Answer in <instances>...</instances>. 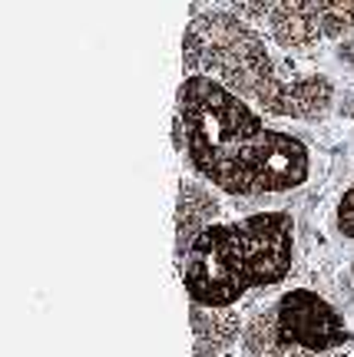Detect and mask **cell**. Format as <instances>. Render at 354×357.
Listing matches in <instances>:
<instances>
[{
	"mask_svg": "<svg viewBox=\"0 0 354 357\" xmlns=\"http://www.w3.org/2000/svg\"><path fill=\"white\" fill-rule=\"evenodd\" d=\"M265 24L281 50H315L354 33V0H275Z\"/></svg>",
	"mask_w": 354,
	"mask_h": 357,
	"instance_id": "4",
	"label": "cell"
},
{
	"mask_svg": "<svg viewBox=\"0 0 354 357\" xmlns=\"http://www.w3.org/2000/svg\"><path fill=\"white\" fill-rule=\"evenodd\" d=\"M334 218H338V231H341L348 242H354V182L341 195V202H338V215Z\"/></svg>",
	"mask_w": 354,
	"mask_h": 357,
	"instance_id": "12",
	"label": "cell"
},
{
	"mask_svg": "<svg viewBox=\"0 0 354 357\" xmlns=\"http://www.w3.org/2000/svg\"><path fill=\"white\" fill-rule=\"evenodd\" d=\"M176 129L192 169L226 195L291 192L311 172V153L298 136L265 126L252 102L209 73H186Z\"/></svg>",
	"mask_w": 354,
	"mask_h": 357,
	"instance_id": "1",
	"label": "cell"
},
{
	"mask_svg": "<svg viewBox=\"0 0 354 357\" xmlns=\"http://www.w3.org/2000/svg\"><path fill=\"white\" fill-rule=\"evenodd\" d=\"M186 73H209L262 113L291 116V79H281L265 37L235 10L196 13L182 37Z\"/></svg>",
	"mask_w": 354,
	"mask_h": 357,
	"instance_id": "2",
	"label": "cell"
},
{
	"mask_svg": "<svg viewBox=\"0 0 354 357\" xmlns=\"http://www.w3.org/2000/svg\"><path fill=\"white\" fill-rule=\"evenodd\" d=\"M272 7H275V0H228V10H235L239 17H245L249 24L268 20Z\"/></svg>",
	"mask_w": 354,
	"mask_h": 357,
	"instance_id": "11",
	"label": "cell"
},
{
	"mask_svg": "<svg viewBox=\"0 0 354 357\" xmlns=\"http://www.w3.org/2000/svg\"><path fill=\"white\" fill-rule=\"evenodd\" d=\"M334 60L341 66H354V33L351 37L338 40V47H334Z\"/></svg>",
	"mask_w": 354,
	"mask_h": 357,
	"instance_id": "13",
	"label": "cell"
},
{
	"mask_svg": "<svg viewBox=\"0 0 354 357\" xmlns=\"http://www.w3.org/2000/svg\"><path fill=\"white\" fill-rule=\"evenodd\" d=\"M222 212V202L209 185L196 182V178H186L179 182V202H176V248L179 258L182 252L192 245V238L202 229H209Z\"/></svg>",
	"mask_w": 354,
	"mask_h": 357,
	"instance_id": "7",
	"label": "cell"
},
{
	"mask_svg": "<svg viewBox=\"0 0 354 357\" xmlns=\"http://www.w3.org/2000/svg\"><path fill=\"white\" fill-rule=\"evenodd\" d=\"M242 344L252 357H262L268 351H275L281 347V337H279V318H275V311H265V314H255L249 321V328L242 334Z\"/></svg>",
	"mask_w": 354,
	"mask_h": 357,
	"instance_id": "10",
	"label": "cell"
},
{
	"mask_svg": "<svg viewBox=\"0 0 354 357\" xmlns=\"http://www.w3.org/2000/svg\"><path fill=\"white\" fill-rule=\"evenodd\" d=\"M275 318H279V337L285 347H302V351L321 354L348 337L341 314L321 294L308 291V288H291L281 294L275 305Z\"/></svg>",
	"mask_w": 354,
	"mask_h": 357,
	"instance_id": "6",
	"label": "cell"
},
{
	"mask_svg": "<svg viewBox=\"0 0 354 357\" xmlns=\"http://www.w3.org/2000/svg\"><path fill=\"white\" fill-rule=\"evenodd\" d=\"M252 288L279 284L295 261V222L288 212H255L235 222Z\"/></svg>",
	"mask_w": 354,
	"mask_h": 357,
	"instance_id": "5",
	"label": "cell"
},
{
	"mask_svg": "<svg viewBox=\"0 0 354 357\" xmlns=\"http://www.w3.org/2000/svg\"><path fill=\"white\" fill-rule=\"evenodd\" d=\"M262 357H315L311 351H302V347H275V351H268V354H262Z\"/></svg>",
	"mask_w": 354,
	"mask_h": 357,
	"instance_id": "14",
	"label": "cell"
},
{
	"mask_svg": "<svg viewBox=\"0 0 354 357\" xmlns=\"http://www.w3.org/2000/svg\"><path fill=\"white\" fill-rule=\"evenodd\" d=\"M242 321L232 307H199L192 305V331H196V351L199 354H212V351H226L235 344Z\"/></svg>",
	"mask_w": 354,
	"mask_h": 357,
	"instance_id": "8",
	"label": "cell"
},
{
	"mask_svg": "<svg viewBox=\"0 0 354 357\" xmlns=\"http://www.w3.org/2000/svg\"><path fill=\"white\" fill-rule=\"evenodd\" d=\"M196 3H202V0H196Z\"/></svg>",
	"mask_w": 354,
	"mask_h": 357,
	"instance_id": "15",
	"label": "cell"
},
{
	"mask_svg": "<svg viewBox=\"0 0 354 357\" xmlns=\"http://www.w3.org/2000/svg\"><path fill=\"white\" fill-rule=\"evenodd\" d=\"M182 284L199 307H232L252 288L235 222H212L192 238L182 252Z\"/></svg>",
	"mask_w": 354,
	"mask_h": 357,
	"instance_id": "3",
	"label": "cell"
},
{
	"mask_svg": "<svg viewBox=\"0 0 354 357\" xmlns=\"http://www.w3.org/2000/svg\"><path fill=\"white\" fill-rule=\"evenodd\" d=\"M334 102V86L328 77L311 73V77L291 79V119H321Z\"/></svg>",
	"mask_w": 354,
	"mask_h": 357,
	"instance_id": "9",
	"label": "cell"
}]
</instances>
